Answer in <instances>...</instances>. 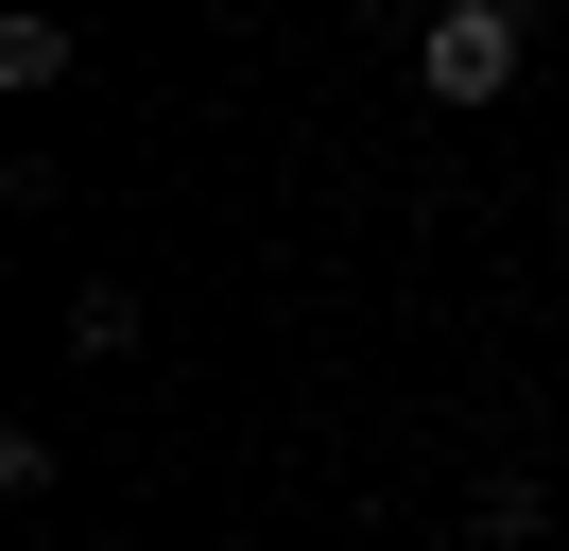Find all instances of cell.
<instances>
[{
	"mask_svg": "<svg viewBox=\"0 0 569 551\" xmlns=\"http://www.w3.org/2000/svg\"><path fill=\"white\" fill-rule=\"evenodd\" d=\"M518 52H535V0H431V18H415V87L449 103V121L518 87Z\"/></svg>",
	"mask_w": 569,
	"mask_h": 551,
	"instance_id": "obj_1",
	"label": "cell"
},
{
	"mask_svg": "<svg viewBox=\"0 0 569 551\" xmlns=\"http://www.w3.org/2000/svg\"><path fill=\"white\" fill-rule=\"evenodd\" d=\"M70 69H87V34H70V18H0V103H52Z\"/></svg>",
	"mask_w": 569,
	"mask_h": 551,
	"instance_id": "obj_2",
	"label": "cell"
},
{
	"mask_svg": "<svg viewBox=\"0 0 569 551\" xmlns=\"http://www.w3.org/2000/svg\"><path fill=\"white\" fill-rule=\"evenodd\" d=\"M121 344H139V293H121V276H87V293H70V362H121Z\"/></svg>",
	"mask_w": 569,
	"mask_h": 551,
	"instance_id": "obj_3",
	"label": "cell"
},
{
	"mask_svg": "<svg viewBox=\"0 0 569 551\" xmlns=\"http://www.w3.org/2000/svg\"><path fill=\"white\" fill-rule=\"evenodd\" d=\"M483 534H500V551H535V534H552V482L500 465V482H483Z\"/></svg>",
	"mask_w": 569,
	"mask_h": 551,
	"instance_id": "obj_4",
	"label": "cell"
}]
</instances>
